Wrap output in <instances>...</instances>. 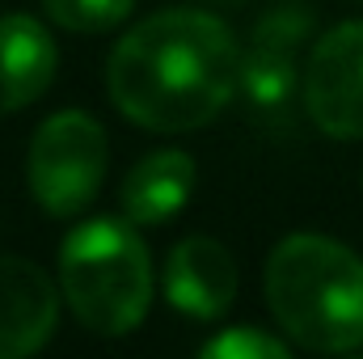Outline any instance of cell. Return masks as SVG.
Segmentation results:
<instances>
[{
    "instance_id": "6da1fadb",
    "label": "cell",
    "mask_w": 363,
    "mask_h": 359,
    "mask_svg": "<svg viewBox=\"0 0 363 359\" xmlns=\"http://www.w3.org/2000/svg\"><path fill=\"white\" fill-rule=\"evenodd\" d=\"M241 47L199 9H165L131 26L106 64L114 106L144 131L207 127L237 93Z\"/></svg>"
},
{
    "instance_id": "7a4b0ae2",
    "label": "cell",
    "mask_w": 363,
    "mask_h": 359,
    "mask_svg": "<svg viewBox=\"0 0 363 359\" xmlns=\"http://www.w3.org/2000/svg\"><path fill=\"white\" fill-rule=\"evenodd\" d=\"M267 304L279 330L321 355L363 347V258L334 237L291 233L267 258Z\"/></svg>"
},
{
    "instance_id": "3957f363",
    "label": "cell",
    "mask_w": 363,
    "mask_h": 359,
    "mask_svg": "<svg viewBox=\"0 0 363 359\" xmlns=\"http://www.w3.org/2000/svg\"><path fill=\"white\" fill-rule=\"evenodd\" d=\"M60 292L85 330L131 334L152 304V258L131 220L97 216L77 224L60 241Z\"/></svg>"
},
{
    "instance_id": "277c9868",
    "label": "cell",
    "mask_w": 363,
    "mask_h": 359,
    "mask_svg": "<svg viewBox=\"0 0 363 359\" xmlns=\"http://www.w3.org/2000/svg\"><path fill=\"white\" fill-rule=\"evenodd\" d=\"M26 178L47 216H77L97 199L106 178V131L85 110H60L38 123L26 157Z\"/></svg>"
},
{
    "instance_id": "5b68a950",
    "label": "cell",
    "mask_w": 363,
    "mask_h": 359,
    "mask_svg": "<svg viewBox=\"0 0 363 359\" xmlns=\"http://www.w3.org/2000/svg\"><path fill=\"white\" fill-rule=\"evenodd\" d=\"M300 97L317 131L330 140H363V21H342L317 38Z\"/></svg>"
},
{
    "instance_id": "8992f818",
    "label": "cell",
    "mask_w": 363,
    "mask_h": 359,
    "mask_svg": "<svg viewBox=\"0 0 363 359\" xmlns=\"http://www.w3.org/2000/svg\"><path fill=\"white\" fill-rule=\"evenodd\" d=\"M60 321V287L47 270L4 254L0 258V359L34 355Z\"/></svg>"
},
{
    "instance_id": "52a82bcc",
    "label": "cell",
    "mask_w": 363,
    "mask_h": 359,
    "mask_svg": "<svg viewBox=\"0 0 363 359\" xmlns=\"http://www.w3.org/2000/svg\"><path fill=\"white\" fill-rule=\"evenodd\" d=\"M165 296L186 317H199V321L224 317L228 304L237 300V263H233V254L216 237L178 241L169 250V258H165Z\"/></svg>"
},
{
    "instance_id": "ba28073f",
    "label": "cell",
    "mask_w": 363,
    "mask_h": 359,
    "mask_svg": "<svg viewBox=\"0 0 363 359\" xmlns=\"http://www.w3.org/2000/svg\"><path fill=\"white\" fill-rule=\"evenodd\" d=\"M60 68L55 38L26 13L0 17V114H13L51 89Z\"/></svg>"
},
{
    "instance_id": "9c48e42d",
    "label": "cell",
    "mask_w": 363,
    "mask_h": 359,
    "mask_svg": "<svg viewBox=\"0 0 363 359\" xmlns=\"http://www.w3.org/2000/svg\"><path fill=\"white\" fill-rule=\"evenodd\" d=\"M194 161L178 153V148H165V153H148L123 182V211L131 224H165L169 216H178L194 190Z\"/></svg>"
},
{
    "instance_id": "30bf717a",
    "label": "cell",
    "mask_w": 363,
    "mask_h": 359,
    "mask_svg": "<svg viewBox=\"0 0 363 359\" xmlns=\"http://www.w3.org/2000/svg\"><path fill=\"white\" fill-rule=\"evenodd\" d=\"M296 43L254 30L250 51L241 55V72H237V89L245 93V101L262 114V118H287L296 97H300V81L304 72L296 68Z\"/></svg>"
},
{
    "instance_id": "8fae6325",
    "label": "cell",
    "mask_w": 363,
    "mask_h": 359,
    "mask_svg": "<svg viewBox=\"0 0 363 359\" xmlns=\"http://www.w3.org/2000/svg\"><path fill=\"white\" fill-rule=\"evenodd\" d=\"M55 26L77 34H106L131 17V0H47Z\"/></svg>"
},
{
    "instance_id": "7c38bea8",
    "label": "cell",
    "mask_w": 363,
    "mask_h": 359,
    "mask_svg": "<svg viewBox=\"0 0 363 359\" xmlns=\"http://www.w3.org/2000/svg\"><path fill=\"white\" fill-rule=\"evenodd\" d=\"M203 359H287V343L258 326H237L199 347Z\"/></svg>"
},
{
    "instance_id": "4fadbf2b",
    "label": "cell",
    "mask_w": 363,
    "mask_h": 359,
    "mask_svg": "<svg viewBox=\"0 0 363 359\" xmlns=\"http://www.w3.org/2000/svg\"><path fill=\"white\" fill-rule=\"evenodd\" d=\"M355 4H363V0H355Z\"/></svg>"
}]
</instances>
